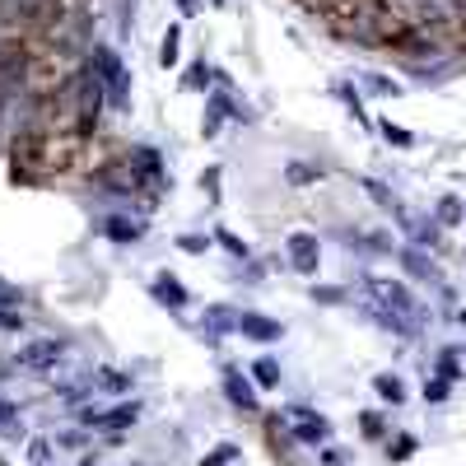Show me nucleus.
Masks as SVG:
<instances>
[{
    "label": "nucleus",
    "mask_w": 466,
    "mask_h": 466,
    "mask_svg": "<svg viewBox=\"0 0 466 466\" xmlns=\"http://www.w3.org/2000/svg\"><path fill=\"white\" fill-rule=\"evenodd\" d=\"M364 289H369V298H373V303H378L383 312H396V317H415V312H419L415 294H410L405 284H396V280H378V275H369V280H364Z\"/></svg>",
    "instance_id": "nucleus-1"
},
{
    "label": "nucleus",
    "mask_w": 466,
    "mask_h": 466,
    "mask_svg": "<svg viewBox=\"0 0 466 466\" xmlns=\"http://www.w3.org/2000/svg\"><path fill=\"white\" fill-rule=\"evenodd\" d=\"M284 252H289V262H294L298 275H317V262H322V252H317V238H312V233H289Z\"/></svg>",
    "instance_id": "nucleus-2"
},
{
    "label": "nucleus",
    "mask_w": 466,
    "mask_h": 466,
    "mask_svg": "<svg viewBox=\"0 0 466 466\" xmlns=\"http://www.w3.org/2000/svg\"><path fill=\"white\" fill-rule=\"evenodd\" d=\"M84 424H98V429H131L140 419V405L136 401H126V405H112V410H103V415H93V410H84Z\"/></svg>",
    "instance_id": "nucleus-3"
},
{
    "label": "nucleus",
    "mask_w": 466,
    "mask_h": 466,
    "mask_svg": "<svg viewBox=\"0 0 466 466\" xmlns=\"http://www.w3.org/2000/svg\"><path fill=\"white\" fill-rule=\"evenodd\" d=\"M61 355H65L61 341H33V345H24V350H19V364H24V369H51Z\"/></svg>",
    "instance_id": "nucleus-4"
},
{
    "label": "nucleus",
    "mask_w": 466,
    "mask_h": 466,
    "mask_svg": "<svg viewBox=\"0 0 466 466\" xmlns=\"http://www.w3.org/2000/svg\"><path fill=\"white\" fill-rule=\"evenodd\" d=\"M224 392H229V401L238 405V410H257V392H252V378H243L238 369H224Z\"/></svg>",
    "instance_id": "nucleus-5"
},
{
    "label": "nucleus",
    "mask_w": 466,
    "mask_h": 466,
    "mask_svg": "<svg viewBox=\"0 0 466 466\" xmlns=\"http://www.w3.org/2000/svg\"><path fill=\"white\" fill-rule=\"evenodd\" d=\"M238 331H243L248 341H262V345L284 336V326H280V322H271V317H257V312H243V317H238Z\"/></svg>",
    "instance_id": "nucleus-6"
},
{
    "label": "nucleus",
    "mask_w": 466,
    "mask_h": 466,
    "mask_svg": "<svg viewBox=\"0 0 466 466\" xmlns=\"http://www.w3.org/2000/svg\"><path fill=\"white\" fill-rule=\"evenodd\" d=\"M294 434L303 438V443H326V438H331V419L312 415V410H298V424H294Z\"/></svg>",
    "instance_id": "nucleus-7"
},
{
    "label": "nucleus",
    "mask_w": 466,
    "mask_h": 466,
    "mask_svg": "<svg viewBox=\"0 0 466 466\" xmlns=\"http://www.w3.org/2000/svg\"><path fill=\"white\" fill-rule=\"evenodd\" d=\"M396 219H401L405 233H410L415 243H424V248H438V243H443V233H438L434 219H410V215H401V210H396Z\"/></svg>",
    "instance_id": "nucleus-8"
},
{
    "label": "nucleus",
    "mask_w": 466,
    "mask_h": 466,
    "mask_svg": "<svg viewBox=\"0 0 466 466\" xmlns=\"http://www.w3.org/2000/svg\"><path fill=\"white\" fill-rule=\"evenodd\" d=\"M401 266H405V271H410L415 280H438L434 257H424V252H401Z\"/></svg>",
    "instance_id": "nucleus-9"
},
{
    "label": "nucleus",
    "mask_w": 466,
    "mask_h": 466,
    "mask_svg": "<svg viewBox=\"0 0 466 466\" xmlns=\"http://www.w3.org/2000/svg\"><path fill=\"white\" fill-rule=\"evenodd\" d=\"M154 298H163V303H172V308H186V289L172 275H159L154 280Z\"/></svg>",
    "instance_id": "nucleus-10"
},
{
    "label": "nucleus",
    "mask_w": 466,
    "mask_h": 466,
    "mask_svg": "<svg viewBox=\"0 0 466 466\" xmlns=\"http://www.w3.org/2000/svg\"><path fill=\"white\" fill-rule=\"evenodd\" d=\"M103 233H108L112 243H136L140 224H136V219H103Z\"/></svg>",
    "instance_id": "nucleus-11"
},
{
    "label": "nucleus",
    "mask_w": 466,
    "mask_h": 466,
    "mask_svg": "<svg viewBox=\"0 0 466 466\" xmlns=\"http://www.w3.org/2000/svg\"><path fill=\"white\" fill-rule=\"evenodd\" d=\"M252 383H257V387H280V364L271 355H262L252 364Z\"/></svg>",
    "instance_id": "nucleus-12"
},
{
    "label": "nucleus",
    "mask_w": 466,
    "mask_h": 466,
    "mask_svg": "<svg viewBox=\"0 0 466 466\" xmlns=\"http://www.w3.org/2000/svg\"><path fill=\"white\" fill-rule=\"evenodd\" d=\"M373 387H378V396H383V401H392V405H401V401H405V387H401V378H392V373H383V378H378Z\"/></svg>",
    "instance_id": "nucleus-13"
},
{
    "label": "nucleus",
    "mask_w": 466,
    "mask_h": 466,
    "mask_svg": "<svg viewBox=\"0 0 466 466\" xmlns=\"http://www.w3.org/2000/svg\"><path fill=\"white\" fill-rule=\"evenodd\" d=\"M210 79H215V70H210L205 61H196V65H186L182 70V89H205Z\"/></svg>",
    "instance_id": "nucleus-14"
},
{
    "label": "nucleus",
    "mask_w": 466,
    "mask_h": 466,
    "mask_svg": "<svg viewBox=\"0 0 466 466\" xmlns=\"http://www.w3.org/2000/svg\"><path fill=\"white\" fill-rule=\"evenodd\" d=\"M159 65L168 70V65H177V29L163 33V42H159Z\"/></svg>",
    "instance_id": "nucleus-15"
},
{
    "label": "nucleus",
    "mask_w": 466,
    "mask_h": 466,
    "mask_svg": "<svg viewBox=\"0 0 466 466\" xmlns=\"http://www.w3.org/2000/svg\"><path fill=\"white\" fill-rule=\"evenodd\" d=\"M210 331H238V317L229 308H210Z\"/></svg>",
    "instance_id": "nucleus-16"
},
{
    "label": "nucleus",
    "mask_w": 466,
    "mask_h": 466,
    "mask_svg": "<svg viewBox=\"0 0 466 466\" xmlns=\"http://www.w3.org/2000/svg\"><path fill=\"white\" fill-rule=\"evenodd\" d=\"M177 248H182L186 257H201V252L210 248V238H201V233H182V238H177Z\"/></svg>",
    "instance_id": "nucleus-17"
},
{
    "label": "nucleus",
    "mask_w": 466,
    "mask_h": 466,
    "mask_svg": "<svg viewBox=\"0 0 466 466\" xmlns=\"http://www.w3.org/2000/svg\"><path fill=\"white\" fill-rule=\"evenodd\" d=\"M215 238H219V248H229L233 257H248V243H243L238 233H229V229H215Z\"/></svg>",
    "instance_id": "nucleus-18"
},
{
    "label": "nucleus",
    "mask_w": 466,
    "mask_h": 466,
    "mask_svg": "<svg viewBox=\"0 0 466 466\" xmlns=\"http://www.w3.org/2000/svg\"><path fill=\"white\" fill-rule=\"evenodd\" d=\"M359 429H364L369 438H383V434H387V424H383V415H373V410H364V415H359Z\"/></svg>",
    "instance_id": "nucleus-19"
},
{
    "label": "nucleus",
    "mask_w": 466,
    "mask_h": 466,
    "mask_svg": "<svg viewBox=\"0 0 466 466\" xmlns=\"http://www.w3.org/2000/svg\"><path fill=\"white\" fill-rule=\"evenodd\" d=\"M364 191H369V196H373L378 205H387V210H396V201H392V191H387L383 182H373V177H364Z\"/></svg>",
    "instance_id": "nucleus-20"
},
{
    "label": "nucleus",
    "mask_w": 466,
    "mask_h": 466,
    "mask_svg": "<svg viewBox=\"0 0 466 466\" xmlns=\"http://www.w3.org/2000/svg\"><path fill=\"white\" fill-rule=\"evenodd\" d=\"M410 452H415V438H410V434H401L396 443H387V457H392V462H405Z\"/></svg>",
    "instance_id": "nucleus-21"
},
{
    "label": "nucleus",
    "mask_w": 466,
    "mask_h": 466,
    "mask_svg": "<svg viewBox=\"0 0 466 466\" xmlns=\"http://www.w3.org/2000/svg\"><path fill=\"white\" fill-rule=\"evenodd\" d=\"M29 462L33 466H47V462H51V443H47V438H33V443H29Z\"/></svg>",
    "instance_id": "nucleus-22"
},
{
    "label": "nucleus",
    "mask_w": 466,
    "mask_h": 466,
    "mask_svg": "<svg viewBox=\"0 0 466 466\" xmlns=\"http://www.w3.org/2000/svg\"><path fill=\"white\" fill-rule=\"evenodd\" d=\"M233 457H238V448H233V443H219L215 452H205V466H229Z\"/></svg>",
    "instance_id": "nucleus-23"
},
{
    "label": "nucleus",
    "mask_w": 466,
    "mask_h": 466,
    "mask_svg": "<svg viewBox=\"0 0 466 466\" xmlns=\"http://www.w3.org/2000/svg\"><path fill=\"white\" fill-rule=\"evenodd\" d=\"M98 387H108V392H131V373H103V378H98Z\"/></svg>",
    "instance_id": "nucleus-24"
},
{
    "label": "nucleus",
    "mask_w": 466,
    "mask_h": 466,
    "mask_svg": "<svg viewBox=\"0 0 466 466\" xmlns=\"http://www.w3.org/2000/svg\"><path fill=\"white\" fill-rule=\"evenodd\" d=\"M284 177H289V182H312V177H322V168H312V163H289Z\"/></svg>",
    "instance_id": "nucleus-25"
},
{
    "label": "nucleus",
    "mask_w": 466,
    "mask_h": 466,
    "mask_svg": "<svg viewBox=\"0 0 466 466\" xmlns=\"http://www.w3.org/2000/svg\"><path fill=\"white\" fill-rule=\"evenodd\" d=\"M438 219H443V224H457V219H462V205H457V196H443V201H438Z\"/></svg>",
    "instance_id": "nucleus-26"
},
{
    "label": "nucleus",
    "mask_w": 466,
    "mask_h": 466,
    "mask_svg": "<svg viewBox=\"0 0 466 466\" xmlns=\"http://www.w3.org/2000/svg\"><path fill=\"white\" fill-rule=\"evenodd\" d=\"M312 298H317V303H345V289H336V284H317V289H312Z\"/></svg>",
    "instance_id": "nucleus-27"
},
{
    "label": "nucleus",
    "mask_w": 466,
    "mask_h": 466,
    "mask_svg": "<svg viewBox=\"0 0 466 466\" xmlns=\"http://www.w3.org/2000/svg\"><path fill=\"white\" fill-rule=\"evenodd\" d=\"M448 383L452 378H429V383H424V401H443V396H448Z\"/></svg>",
    "instance_id": "nucleus-28"
},
{
    "label": "nucleus",
    "mask_w": 466,
    "mask_h": 466,
    "mask_svg": "<svg viewBox=\"0 0 466 466\" xmlns=\"http://www.w3.org/2000/svg\"><path fill=\"white\" fill-rule=\"evenodd\" d=\"M383 136H387L392 145H401V150H405V145H415V140H410V131H401V126H392V122H383Z\"/></svg>",
    "instance_id": "nucleus-29"
},
{
    "label": "nucleus",
    "mask_w": 466,
    "mask_h": 466,
    "mask_svg": "<svg viewBox=\"0 0 466 466\" xmlns=\"http://www.w3.org/2000/svg\"><path fill=\"white\" fill-rule=\"evenodd\" d=\"M19 303H24V294H19L15 284H5V280H0V308H19Z\"/></svg>",
    "instance_id": "nucleus-30"
},
{
    "label": "nucleus",
    "mask_w": 466,
    "mask_h": 466,
    "mask_svg": "<svg viewBox=\"0 0 466 466\" xmlns=\"http://www.w3.org/2000/svg\"><path fill=\"white\" fill-rule=\"evenodd\" d=\"M201 186H205V191H210V201H219V168L201 172Z\"/></svg>",
    "instance_id": "nucleus-31"
},
{
    "label": "nucleus",
    "mask_w": 466,
    "mask_h": 466,
    "mask_svg": "<svg viewBox=\"0 0 466 466\" xmlns=\"http://www.w3.org/2000/svg\"><path fill=\"white\" fill-rule=\"evenodd\" d=\"M369 89L373 93H396V84H392V79H383V75H369Z\"/></svg>",
    "instance_id": "nucleus-32"
},
{
    "label": "nucleus",
    "mask_w": 466,
    "mask_h": 466,
    "mask_svg": "<svg viewBox=\"0 0 466 466\" xmlns=\"http://www.w3.org/2000/svg\"><path fill=\"white\" fill-rule=\"evenodd\" d=\"M0 326H5V331H19V326H24V317H19V312H5V308H0Z\"/></svg>",
    "instance_id": "nucleus-33"
},
{
    "label": "nucleus",
    "mask_w": 466,
    "mask_h": 466,
    "mask_svg": "<svg viewBox=\"0 0 466 466\" xmlns=\"http://www.w3.org/2000/svg\"><path fill=\"white\" fill-rule=\"evenodd\" d=\"M177 10H182L186 19H191V15H201V10H196V0H177Z\"/></svg>",
    "instance_id": "nucleus-34"
},
{
    "label": "nucleus",
    "mask_w": 466,
    "mask_h": 466,
    "mask_svg": "<svg viewBox=\"0 0 466 466\" xmlns=\"http://www.w3.org/2000/svg\"><path fill=\"white\" fill-rule=\"evenodd\" d=\"M210 5H215V10H219V5H224V0H210Z\"/></svg>",
    "instance_id": "nucleus-35"
}]
</instances>
